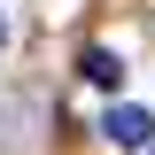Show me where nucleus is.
Instances as JSON below:
<instances>
[{
	"mask_svg": "<svg viewBox=\"0 0 155 155\" xmlns=\"http://www.w3.org/2000/svg\"><path fill=\"white\" fill-rule=\"evenodd\" d=\"M101 132H109L116 147H147V140H155V116H147V109H132V101H116V109L101 116Z\"/></svg>",
	"mask_w": 155,
	"mask_h": 155,
	"instance_id": "obj_1",
	"label": "nucleus"
},
{
	"mask_svg": "<svg viewBox=\"0 0 155 155\" xmlns=\"http://www.w3.org/2000/svg\"><path fill=\"white\" fill-rule=\"evenodd\" d=\"M78 70L93 78V85H116V78H124V62H116L109 47H85V54H78Z\"/></svg>",
	"mask_w": 155,
	"mask_h": 155,
	"instance_id": "obj_2",
	"label": "nucleus"
},
{
	"mask_svg": "<svg viewBox=\"0 0 155 155\" xmlns=\"http://www.w3.org/2000/svg\"><path fill=\"white\" fill-rule=\"evenodd\" d=\"M0 47H8V16H0Z\"/></svg>",
	"mask_w": 155,
	"mask_h": 155,
	"instance_id": "obj_3",
	"label": "nucleus"
},
{
	"mask_svg": "<svg viewBox=\"0 0 155 155\" xmlns=\"http://www.w3.org/2000/svg\"><path fill=\"white\" fill-rule=\"evenodd\" d=\"M147 155H155V147H147Z\"/></svg>",
	"mask_w": 155,
	"mask_h": 155,
	"instance_id": "obj_4",
	"label": "nucleus"
}]
</instances>
